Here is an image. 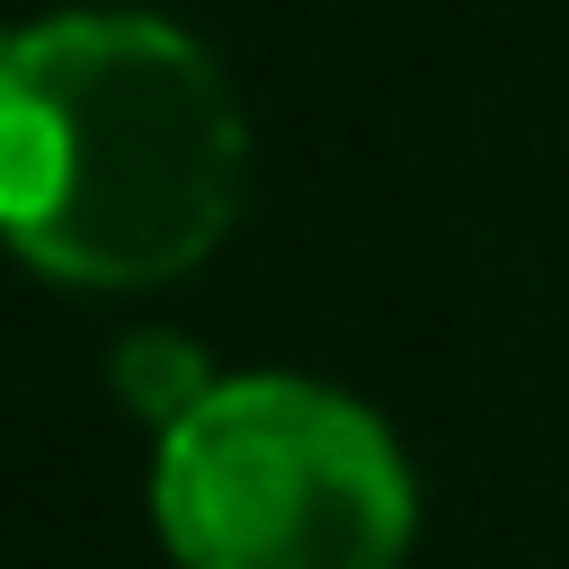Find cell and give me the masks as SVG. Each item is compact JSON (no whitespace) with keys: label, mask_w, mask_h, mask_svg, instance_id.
<instances>
[{"label":"cell","mask_w":569,"mask_h":569,"mask_svg":"<svg viewBox=\"0 0 569 569\" xmlns=\"http://www.w3.org/2000/svg\"><path fill=\"white\" fill-rule=\"evenodd\" d=\"M240 204V116L222 71L160 18L71 9L0 62V213L62 284H160Z\"/></svg>","instance_id":"obj_1"},{"label":"cell","mask_w":569,"mask_h":569,"mask_svg":"<svg viewBox=\"0 0 569 569\" xmlns=\"http://www.w3.org/2000/svg\"><path fill=\"white\" fill-rule=\"evenodd\" d=\"M151 507L187 569H391L409 542L382 418L293 373L213 382L160 436Z\"/></svg>","instance_id":"obj_2"},{"label":"cell","mask_w":569,"mask_h":569,"mask_svg":"<svg viewBox=\"0 0 569 569\" xmlns=\"http://www.w3.org/2000/svg\"><path fill=\"white\" fill-rule=\"evenodd\" d=\"M116 391L169 436V427L213 391V373H204V356H196L187 338H124V356H116Z\"/></svg>","instance_id":"obj_3"}]
</instances>
